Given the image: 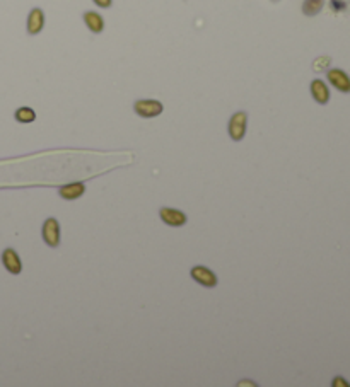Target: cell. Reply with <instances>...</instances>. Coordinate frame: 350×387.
Returning a JSON list of instances; mask_svg holds the SVG:
<instances>
[{"mask_svg": "<svg viewBox=\"0 0 350 387\" xmlns=\"http://www.w3.org/2000/svg\"><path fill=\"white\" fill-rule=\"evenodd\" d=\"M133 109L142 118H154V116H159L162 113L164 107L161 102L154 101V99H140L133 104Z\"/></svg>", "mask_w": 350, "mask_h": 387, "instance_id": "cell-1", "label": "cell"}, {"mask_svg": "<svg viewBox=\"0 0 350 387\" xmlns=\"http://www.w3.org/2000/svg\"><path fill=\"white\" fill-rule=\"evenodd\" d=\"M246 121H248V116L243 111L234 113L232 118L229 119V137L234 142H239L244 139L246 135Z\"/></svg>", "mask_w": 350, "mask_h": 387, "instance_id": "cell-2", "label": "cell"}, {"mask_svg": "<svg viewBox=\"0 0 350 387\" xmlns=\"http://www.w3.org/2000/svg\"><path fill=\"white\" fill-rule=\"evenodd\" d=\"M43 240L50 247H57L60 244V223L57 218H46L43 223Z\"/></svg>", "mask_w": 350, "mask_h": 387, "instance_id": "cell-3", "label": "cell"}, {"mask_svg": "<svg viewBox=\"0 0 350 387\" xmlns=\"http://www.w3.org/2000/svg\"><path fill=\"white\" fill-rule=\"evenodd\" d=\"M190 275H192V278L197 283H200V285H204V287H209V289L217 285V277H215V273L207 268V266H193Z\"/></svg>", "mask_w": 350, "mask_h": 387, "instance_id": "cell-4", "label": "cell"}, {"mask_svg": "<svg viewBox=\"0 0 350 387\" xmlns=\"http://www.w3.org/2000/svg\"><path fill=\"white\" fill-rule=\"evenodd\" d=\"M2 263H4V268L12 275H19L21 272H23L21 257L14 249H11V247H7L6 251L2 252Z\"/></svg>", "mask_w": 350, "mask_h": 387, "instance_id": "cell-5", "label": "cell"}, {"mask_svg": "<svg viewBox=\"0 0 350 387\" xmlns=\"http://www.w3.org/2000/svg\"><path fill=\"white\" fill-rule=\"evenodd\" d=\"M159 215H161V220L164 223L171 227H181L187 223V215H185L181 210L176 208H161L159 210Z\"/></svg>", "mask_w": 350, "mask_h": 387, "instance_id": "cell-6", "label": "cell"}, {"mask_svg": "<svg viewBox=\"0 0 350 387\" xmlns=\"http://www.w3.org/2000/svg\"><path fill=\"white\" fill-rule=\"evenodd\" d=\"M328 80H330L331 85L338 89V91L350 92V79L345 72L338 70V68H333V70L328 72Z\"/></svg>", "mask_w": 350, "mask_h": 387, "instance_id": "cell-7", "label": "cell"}, {"mask_svg": "<svg viewBox=\"0 0 350 387\" xmlns=\"http://www.w3.org/2000/svg\"><path fill=\"white\" fill-rule=\"evenodd\" d=\"M60 196L63 200H77L85 193V186L82 183H72V184H65V186L60 188Z\"/></svg>", "mask_w": 350, "mask_h": 387, "instance_id": "cell-8", "label": "cell"}, {"mask_svg": "<svg viewBox=\"0 0 350 387\" xmlns=\"http://www.w3.org/2000/svg\"><path fill=\"white\" fill-rule=\"evenodd\" d=\"M311 94H313V97L316 99L319 104H326L328 99H330V91H328L326 84L319 79L311 82Z\"/></svg>", "mask_w": 350, "mask_h": 387, "instance_id": "cell-9", "label": "cell"}, {"mask_svg": "<svg viewBox=\"0 0 350 387\" xmlns=\"http://www.w3.org/2000/svg\"><path fill=\"white\" fill-rule=\"evenodd\" d=\"M45 24V16H43L41 9H33L31 14L28 17V31L29 34H38L43 29Z\"/></svg>", "mask_w": 350, "mask_h": 387, "instance_id": "cell-10", "label": "cell"}, {"mask_svg": "<svg viewBox=\"0 0 350 387\" xmlns=\"http://www.w3.org/2000/svg\"><path fill=\"white\" fill-rule=\"evenodd\" d=\"M84 23L93 33H101L103 29H105V21H103V17L99 16L98 12H91V11L85 12Z\"/></svg>", "mask_w": 350, "mask_h": 387, "instance_id": "cell-11", "label": "cell"}, {"mask_svg": "<svg viewBox=\"0 0 350 387\" xmlns=\"http://www.w3.org/2000/svg\"><path fill=\"white\" fill-rule=\"evenodd\" d=\"M14 116L19 123H33L34 119H36V113H34L31 107H19Z\"/></svg>", "mask_w": 350, "mask_h": 387, "instance_id": "cell-12", "label": "cell"}, {"mask_svg": "<svg viewBox=\"0 0 350 387\" xmlns=\"http://www.w3.org/2000/svg\"><path fill=\"white\" fill-rule=\"evenodd\" d=\"M323 7V0H306L304 6H302V11H304L306 16H316Z\"/></svg>", "mask_w": 350, "mask_h": 387, "instance_id": "cell-13", "label": "cell"}, {"mask_svg": "<svg viewBox=\"0 0 350 387\" xmlns=\"http://www.w3.org/2000/svg\"><path fill=\"white\" fill-rule=\"evenodd\" d=\"M326 63H330V58H319L314 62V70H321L323 67H326Z\"/></svg>", "mask_w": 350, "mask_h": 387, "instance_id": "cell-14", "label": "cell"}, {"mask_svg": "<svg viewBox=\"0 0 350 387\" xmlns=\"http://www.w3.org/2000/svg\"><path fill=\"white\" fill-rule=\"evenodd\" d=\"M99 7H110L111 6V0H94Z\"/></svg>", "mask_w": 350, "mask_h": 387, "instance_id": "cell-15", "label": "cell"}, {"mask_svg": "<svg viewBox=\"0 0 350 387\" xmlns=\"http://www.w3.org/2000/svg\"><path fill=\"white\" fill-rule=\"evenodd\" d=\"M333 385L336 387V385H348V384H347V382L342 380V377H336V379L333 380Z\"/></svg>", "mask_w": 350, "mask_h": 387, "instance_id": "cell-16", "label": "cell"}]
</instances>
